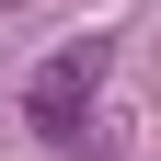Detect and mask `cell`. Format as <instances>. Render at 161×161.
Listing matches in <instances>:
<instances>
[{
  "label": "cell",
  "instance_id": "cell-1",
  "mask_svg": "<svg viewBox=\"0 0 161 161\" xmlns=\"http://www.w3.org/2000/svg\"><path fill=\"white\" fill-rule=\"evenodd\" d=\"M104 69H115V35H69V46L46 58V69L23 80V127L46 138V150H92V127H104Z\"/></svg>",
  "mask_w": 161,
  "mask_h": 161
}]
</instances>
